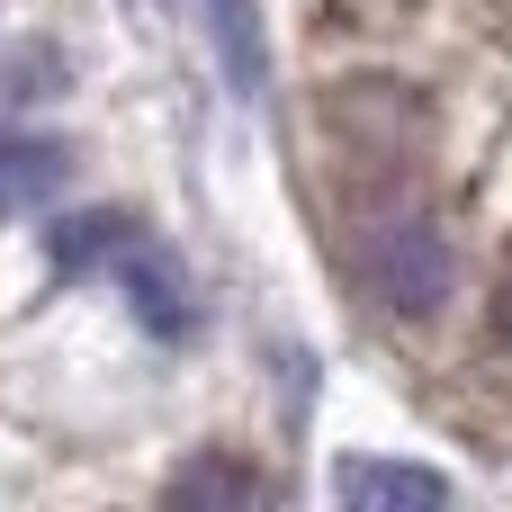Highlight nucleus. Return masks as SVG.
Instances as JSON below:
<instances>
[{
    "instance_id": "f257e3e1",
    "label": "nucleus",
    "mask_w": 512,
    "mask_h": 512,
    "mask_svg": "<svg viewBox=\"0 0 512 512\" xmlns=\"http://www.w3.org/2000/svg\"><path fill=\"white\" fill-rule=\"evenodd\" d=\"M360 279H369V297H378L387 315L423 324V315H441V306H450L459 261H450V243H441L423 216H396V225H378V234L360 243Z\"/></svg>"
},
{
    "instance_id": "f03ea898",
    "label": "nucleus",
    "mask_w": 512,
    "mask_h": 512,
    "mask_svg": "<svg viewBox=\"0 0 512 512\" xmlns=\"http://www.w3.org/2000/svg\"><path fill=\"white\" fill-rule=\"evenodd\" d=\"M333 512H450V477L414 459H342Z\"/></svg>"
},
{
    "instance_id": "7ed1b4c3",
    "label": "nucleus",
    "mask_w": 512,
    "mask_h": 512,
    "mask_svg": "<svg viewBox=\"0 0 512 512\" xmlns=\"http://www.w3.org/2000/svg\"><path fill=\"white\" fill-rule=\"evenodd\" d=\"M117 279H126L135 315H144L162 342H180V333H189V288H180V270H171V252H162L153 234H135V243L117 252Z\"/></svg>"
},
{
    "instance_id": "20e7f679",
    "label": "nucleus",
    "mask_w": 512,
    "mask_h": 512,
    "mask_svg": "<svg viewBox=\"0 0 512 512\" xmlns=\"http://www.w3.org/2000/svg\"><path fill=\"white\" fill-rule=\"evenodd\" d=\"M63 180H72V153H63L54 135H0V216L45 207Z\"/></svg>"
},
{
    "instance_id": "39448f33",
    "label": "nucleus",
    "mask_w": 512,
    "mask_h": 512,
    "mask_svg": "<svg viewBox=\"0 0 512 512\" xmlns=\"http://www.w3.org/2000/svg\"><path fill=\"white\" fill-rule=\"evenodd\" d=\"M162 512H252V468L225 459V450H207V459H189L162 486Z\"/></svg>"
},
{
    "instance_id": "423d86ee",
    "label": "nucleus",
    "mask_w": 512,
    "mask_h": 512,
    "mask_svg": "<svg viewBox=\"0 0 512 512\" xmlns=\"http://www.w3.org/2000/svg\"><path fill=\"white\" fill-rule=\"evenodd\" d=\"M126 243H135V225H126L117 207H81V216H63V225H54V243H45V252H54V270H63V279H90V270H99V261H117Z\"/></svg>"
},
{
    "instance_id": "0eeeda50",
    "label": "nucleus",
    "mask_w": 512,
    "mask_h": 512,
    "mask_svg": "<svg viewBox=\"0 0 512 512\" xmlns=\"http://www.w3.org/2000/svg\"><path fill=\"white\" fill-rule=\"evenodd\" d=\"M45 90H63V54L36 36H9L0 45V108H36Z\"/></svg>"
},
{
    "instance_id": "6e6552de",
    "label": "nucleus",
    "mask_w": 512,
    "mask_h": 512,
    "mask_svg": "<svg viewBox=\"0 0 512 512\" xmlns=\"http://www.w3.org/2000/svg\"><path fill=\"white\" fill-rule=\"evenodd\" d=\"M207 27L225 45V72L243 90H261V18H252V0H207Z\"/></svg>"
},
{
    "instance_id": "1a4fd4ad",
    "label": "nucleus",
    "mask_w": 512,
    "mask_h": 512,
    "mask_svg": "<svg viewBox=\"0 0 512 512\" xmlns=\"http://www.w3.org/2000/svg\"><path fill=\"white\" fill-rule=\"evenodd\" d=\"M504 333H512V297H504Z\"/></svg>"
}]
</instances>
